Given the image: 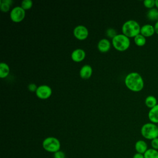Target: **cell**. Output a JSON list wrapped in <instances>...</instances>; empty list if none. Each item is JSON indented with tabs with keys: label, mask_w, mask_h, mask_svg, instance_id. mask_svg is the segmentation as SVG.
<instances>
[{
	"label": "cell",
	"mask_w": 158,
	"mask_h": 158,
	"mask_svg": "<svg viewBox=\"0 0 158 158\" xmlns=\"http://www.w3.org/2000/svg\"><path fill=\"white\" fill-rule=\"evenodd\" d=\"M13 1L12 0H1L0 1V9L1 11L7 12L9 10L10 6L12 4Z\"/></svg>",
	"instance_id": "obj_18"
},
{
	"label": "cell",
	"mask_w": 158,
	"mask_h": 158,
	"mask_svg": "<svg viewBox=\"0 0 158 158\" xmlns=\"http://www.w3.org/2000/svg\"><path fill=\"white\" fill-rule=\"evenodd\" d=\"M106 35L108 37L113 39L117 35V32L113 28H108L106 30Z\"/></svg>",
	"instance_id": "obj_23"
},
{
	"label": "cell",
	"mask_w": 158,
	"mask_h": 158,
	"mask_svg": "<svg viewBox=\"0 0 158 158\" xmlns=\"http://www.w3.org/2000/svg\"><path fill=\"white\" fill-rule=\"evenodd\" d=\"M86 54L82 49H76L71 54L72 59L76 62H80L85 58Z\"/></svg>",
	"instance_id": "obj_10"
},
{
	"label": "cell",
	"mask_w": 158,
	"mask_h": 158,
	"mask_svg": "<svg viewBox=\"0 0 158 158\" xmlns=\"http://www.w3.org/2000/svg\"><path fill=\"white\" fill-rule=\"evenodd\" d=\"M54 158H65V153L59 150L54 153Z\"/></svg>",
	"instance_id": "obj_25"
},
{
	"label": "cell",
	"mask_w": 158,
	"mask_h": 158,
	"mask_svg": "<svg viewBox=\"0 0 158 158\" xmlns=\"http://www.w3.org/2000/svg\"><path fill=\"white\" fill-rule=\"evenodd\" d=\"M157 127H158V124H157Z\"/></svg>",
	"instance_id": "obj_30"
},
{
	"label": "cell",
	"mask_w": 158,
	"mask_h": 158,
	"mask_svg": "<svg viewBox=\"0 0 158 158\" xmlns=\"http://www.w3.org/2000/svg\"><path fill=\"white\" fill-rule=\"evenodd\" d=\"M147 18L151 21H158V9L156 7L149 9L146 13Z\"/></svg>",
	"instance_id": "obj_15"
},
{
	"label": "cell",
	"mask_w": 158,
	"mask_h": 158,
	"mask_svg": "<svg viewBox=\"0 0 158 158\" xmlns=\"http://www.w3.org/2000/svg\"><path fill=\"white\" fill-rule=\"evenodd\" d=\"M141 27L138 22L134 20H129L125 22L122 27V31L124 35L128 38H135L140 34Z\"/></svg>",
	"instance_id": "obj_2"
},
{
	"label": "cell",
	"mask_w": 158,
	"mask_h": 158,
	"mask_svg": "<svg viewBox=\"0 0 158 158\" xmlns=\"http://www.w3.org/2000/svg\"><path fill=\"white\" fill-rule=\"evenodd\" d=\"M154 30H155V33H156L157 35H158V21H157L154 25Z\"/></svg>",
	"instance_id": "obj_28"
},
{
	"label": "cell",
	"mask_w": 158,
	"mask_h": 158,
	"mask_svg": "<svg viewBox=\"0 0 158 158\" xmlns=\"http://www.w3.org/2000/svg\"><path fill=\"white\" fill-rule=\"evenodd\" d=\"M93 73V69L89 65H83L80 70V77L83 79H88L91 77Z\"/></svg>",
	"instance_id": "obj_12"
},
{
	"label": "cell",
	"mask_w": 158,
	"mask_h": 158,
	"mask_svg": "<svg viewBox=\"0 0 158 158\" xmlns=\"http://www.w3.org/2000/svg\"><path fill=\"white\" fill-rule=\"evenodd\" d=\"M141 134L145 139L151 141L158 138L157 125L151 122L144 123L141 128Z\"/></svg>",
	"instance_id": "obj_3"
},
{
	"label": "cell",
	"mask_w": 158,
	"mask_h": 158,
	"mask_svg": "<svg viewBox=\"0 0 158 158\" xmlns=\"http://www.w3.org/2000/svg\"><path fill=\"white\" fill-rule=\"evenodd\" d=\"M135 148L136 152L141 153L143 154H144L145 152L148 149L146 142L142 139H139L135 143Z\"/></svg>",
	"instance_id": "obj_13"
},
{
	"label": "cell",
	"mask_w": 158,
	"mask_h": 158,
	"mask_svg": "<svg viewBox=\"0 0 158 158\" xmlns=\"http://www.w3.org/2000/svg\"><path fill=\"white\" fill-rule=\"evenodd\" d=\"M156 8L158 9V0H156V5H155Z\"/></svg>",
	"instance_id": "obj_29"
},
{
	"label": "cell",
	"mask_w": 158,
	"mask_h": 158,
	"mask_svg": "<svg viewBox=\"0 0 158 158\" xmlns=\"http://www.w3.org/2000/svg\"><path fill=\"white\" fill-rule=\"evenodd\" d=\"M25 17V10L20 6L15 7L11 10L10 17L12 22L19 23L22 22Z\"/></svg>",
	"instance_id": "obj_6"
},
{
	"label": "cell",
	"mask_w": 158,
	"mask_h": 158,
	"mask_svg": "<svg viewBox=\"0 0 158 158\" xmlns=\"http://www.w3.org/2000/svg\"><path fill=\"white\" fill-rule=\"evenodd\" d=\"M37 88H38V87L36 86V85L35 83H30L28 86V89L31 92H34V91L36 92Z\"/></svg>",
	"instance_id": "obj_26"
},
{
	"label": "cell",
	"mask_w": 158,
	"mask_h": 158,
	"mask_svg": "<svg viewBox=\"0 0 158 158\" xmlns=\"http://www.w3.org/2000/svg\"><path fill=\"white\" fill-rule=\"evenodd\" d=\"M155 33L154 25L151 24H145L141 27L140 34L144 36V37H150L154 35Z\"/></svg>",
	"instance_id": "obj_9"
},
{
	"label": "cell",
	"mask_w": 158,
	"mask_h": 158,
	"mask_svg": "<svg viewBox=\"0 0 158 158\" xmlns=\"http://www.w3.org/2000/svg\"><path fill=\"white\" fill-rule=\"evenodd\" d=\"M145 105L149 109H152L154 106L157 104V98L152 95H149L147 96L144 101Z\"/></svg>",
	"instance_id": "obj_16"
},
{
	"label": "cell",
	"mask_w": 158,
	"mask_h": 158,
	"mask_svg": "<svg viewBox=\"0 0 158 158\" xmlns=\"http://www.w3.org/2000/svg\"><path fill=\"white\" fill-rule=\"evenodd\" d=\"M110 48V43L107 39H101L98 43V49L101 52H106Z\"/></svg>",
	"instance_id": "obj_14"
},
{
	"label": "cell",
	"mask_w": 158,
	"mask_h": 158,
	"mask_svg": "<svg viewBox=\"0 0 158 158\" xmlns=\"http://www.w3.org/2000/svg\"><path fill=\"white\" fill-rule=\"evenodd\" d=\"M10 72V69L9 65L4 62L0 64V77L2 78L7 77Z\"/></svg>",
	"instance_id": "obj_17"
},
{
	"label": "cell",
	"mask_w": 158,
	"mask_h": 158,
	"mask_svg": "<svg viewBox=\"0 0 158 158\" xmlns=\"http://www.w3.org/2000/svg\"><path fill=\"white\" fill-rule=\"evenodd\" d=\"M52 94V89L51 87L48 85H43L38 87L36 91L37 97L41 99H46L49 98Z\"/></svg>",
	"instance_id": "obj_7"
},
{
	"label": "cell",
	"mask_w": 158,
	"mask_h": 158,
	"mask_svg": "<svg viewBox=\"0 0 158 158\" xmlns=\"http://www.w3.org/2000/svg\"><path fill=\"white\" fill-rule=\"evenodd\" d=\"M126 86L133 92H139L144 88V80L138 72L129 73L125 78Z\"/></svg>",
	"instance_id": "obj_1"
},
{
	"label": "cell",
	"mask_w": 158,
	"mask_h": 158,
	"mask_svg": "<svg viewBox=\"0 0 158 158\" xmlns=\"http://www.w3.org/2000/svg\"><path fill=\"white\" fill-rule=\"evenodd\" d=\"M151 145L152 149L158 151V138H154L151 141Z\"/></svg>",
	"instance_id": "obj_24"
},
{
	"label": "cell",
	"mask_w": 158,
	"mask_h": 158,
	"mask_svg": "<svg viewBox=\"0 0 158 158\" xmlns=\"http://www.w3.org/2000/svg\"><path fill=\"white\" fill-rule=\"evenodd\" d=\"M88 30L83 25L77 26L73 30L74 36L79 40H84L86 39L88 36Z\"/></svg>",
	"instance_id": "obj_8"
},
{
	"label": "cell",
	"mask_w": 158,
	"mask_h": 158,
	"mask_svg": "<svg viewBox=\"0 0 158 158\" xmlns=\"http://www.w3.org/2000/svg\"><path fill=\"white\" fill-rule=\"evenodd\" d=\"M114 48L118 51H124L128 49L130 45V40L128 37L123 34L117 35L112 40Z\"/></svg>",
	"instance_id": "obj_4"
},
{
	"label": "cell",
	"mask_w": 158,
	"mask_h": 158,
	"mask_svg": "<svg viewBox=\"0 0 158 158\" xmlns=\"http://www.w3.org/2000/svg\"><path fill=\"white\" fill-rule=\"evenodd\" d=\"M42 146L43 149L47 152L55 153L60 150V143L57 138L49 136L43 140Z\"/></svg>",
	"instance_id": "obj_5"
},
{
	"label": "cell",
	"mask_w": 158,
	"mask_h": 158,
	"mask_svg": "<svg viewBox=\"0 0 158 158\" xmlns=\"http://www.w3.org/2000/svg\"><path fill=\"white\" fill-rule=\"evenodd\" d=\"M133 158H144V154L136 152L134 154Z\"/></svg>",
	"instance_id": "obj_27"
},
{
	"label": "cell",
	"mask_w": 158,
	"mask_h": 158,
	"mask_svg": "<svg viewBox=\"0 0 158 158\" xmlns=\"http://www.w3.org/2000/svg\"><path fill=\"white\" fill-rule=\"evenodd\" d=\"M134 42L136 46L141 47L145 45L146 43V37L141 34H139L134 38Z\"/></svg>",
	"instance_id": "obj_19"
},
{
	"label": "cell",
	"mask_w": 158,
	"mask_h": 158,
	"mask_svg": "<svg viewBox=\"0 0 158 158\" xmlns=\"http://www.w3.org/2000/svg\"><path fill=\"white\" fill-rule=\"evenodd\" d=\"M33 6V2L31 0H23L21 3V7L25 10H28Z\"/></svg>",
	"instance_id": "obj_21"
},
{
	"label": "cell",
	"mask_w": 158,
	"mask_h": 158,
	"mask_svg": "<svg viewBox=\"0 0 158 158\" xmlns=\"http://www.w3.org/2000/svg\"><path fill=\"white\" fill-rule=\"evenodd\" d=\"M148 118L151 123L158 124V104L149 110Z\"/></svg>",
	"instance_id": "obj_11"
},
{
	"label": "cell",
	"mask_w": 158,
	"mask_h": 158,
	"mask_svg": "<svg viewBox=\"0 0 158 158\" xmlns=\"http://www.w3.org/2000/svg\"><path fill=\"white\" fill-rule=\"evenodd\" d=\"M143 4L145 7L151 9L154 8L156 5V1L155 0H144L143 1Z\"/></svg>",
	"instance_id": "obj_22"
},
{
	"label": "cell",
	"mask_w": 158,
	"mask_h": 158,
	"mask_svg": "<svg viewBox=\"0 0 158 158\" xmlns=\"http://www.w3.org/2000/svg\"><path fill=\"white\" fill-rule=\"evenodd\" d=\"M144 158H158V151L152 148L148 149L144 154Z\"/></svg>",
	"instance_id": "obj_20"
}]
</instances>
